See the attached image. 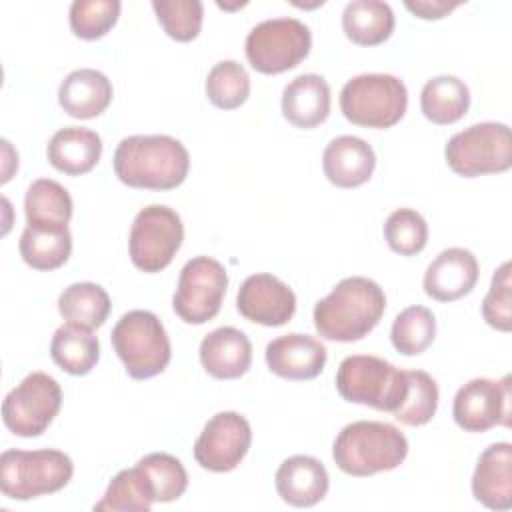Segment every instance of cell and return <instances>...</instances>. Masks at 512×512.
<instances>
[{"label": "cell", "mask_w": 512, "mask_h": 512, "mask_svg": "<svg viewBox=\"0 0 512 512\" xmlns=\"http://www.w3.org/2000/svg\"><path fill=\"white\" fill-rule=\"evenodd\" d=\"M112 164L118 180L130 188L172 190L186 180L190 156L172 136L134 134L120 140Z\"/></svg>", "instance_id": "6da1fadb"}, {"label": "cell", "mask_w": 512, "mask_h": 512, "mask_svg": "<svg viewBox=\"0 0 512 512\" xmlns=\"http://www.w3.org/2000/svg\"><path fill=\"white\" fill-rule=\"evenodd\" d=\"M384 310L386 296L380 284L364 276H348L316 302L312 318L324 340L354 342L378 326Z\"/></svg>", "instance_id": "7a4b0ae2"}, {"label": "cell", "mask_w": 512, "mask_h": 512, "mask_svg": "<svg viewBox=\"0 0 512 512\" xmlns=\"http://www.w3.org/2000/svg\"><path fill=\"white\" fill-rule=\"evenodd\" d=\"M406 456L408 440L404 432L388 422L376 420L346 424L332 444V458L336 466L344 474L356 478L394 470Z\"/></svg>", "instance_id": "3957f363"}, {"label": "cell", "mask_w": 512, "mask_h": 512, "mask_svg": "<svg viewBox=\"0 0 512 512\" xmlns=\"http://www.w3.org/2000/svg\"><path fill=\"white\" fill-rule=\"evenodd\" d=\"M338 394L352 404L396 412L408 392L406 370L378 356H346L336 372Z\"/></svg>", "instance_id": "277c9868"}, {"label": "cell", "mask_w": 512, "mask_h": 512, "mask_svg": "<svg viewBox=\"0 0 512 512\" xmlns=\"http://www.w3.org/2000/svg\"><path fill=\"white\" fill-rule=\"evenodd\" d=\"M110 340L126 374L134 380H146L164 372L172 358L164 324L150 310L126 312L112 328Z\"/></svg>", "instance_id": "5b68a950"}, {"label": "cell", "mask_w": 512, "mask_h": 512, "mask_svg": "<svg viewBox=\"0 0 512 512\" xmlns=\"http://www.w3.org/2000/svg\"><path fill=\"white\" fill-rule=\"evenodd\" d=\"M74 474L60 450H6L0 456V490L10 500H32L62 490Z\"/></svg>", "instance_id": "8992f818"}, {"label": "cell", "mask_w": 512, "mask_h": 512, "mask_svg": "<svg viewBox=\"0 0 512 512\" xmlns=\"http://www.w3.org/2000/svg\"><path fill=\"white\" fill-rule=\"evenodd\" d=\"M408 108V90L392 74H358L340 90L344 118L364 128H390Z\"/></svg>", "instance_id": "52a82bcc"}, {"label": "cell", "mask_w": 512, "mask_h": 512, "mask_svg": "<svg viewBox=\"0 0 512 512\" xmlns=\"http://www.w3.org/2000/svg\"><path fill=\"white\" fill-rule=\"evenodd\" d=\"M444 158L450 170L464 178L500 174L512 166V134L502 122H480L456 132Z\"/></svg>", "instance_id": "ba28073f"}, {"label": "cell", "mask_w": 512, "mask_h": 512, "mask_svg": "<svg viewBox=\"0 0 512 512\" xmlns=\"http://www.w3.org/2000/svg\"><path fill=\"white\" fill-rule=\"evenodd\" d=\"M312 48V32L298 18L280 16L256 24L246 36V58L262 74H282L298 66Z\"/></svg>", "instance_id": "9c48e42d"}, {"label": "cell", "mask_w": 512, "mask_h": 512, "mask_svg": "<svg viewBox=\"0 0 512 512\" xmlns=\"http://www.w3.org/2000/svg\"><path fill=\"white\" fill-rule=\"evenodd\" d=\"M184 240V226L176 210L164 204L142 208L130 228L128 250L132 264L148 274L164 270Z\"/></svg>", "instance_id": "30bf717a"}, {"label": "cell", "mask_w": 512, "mask_h": 512, "mask_svg": "<svg viewBox=\"0 0 512 512\" xmlns=\"http://www.w3.org/2000/svg\"><path fill=\"white\" fill-rule=\"evenodd\" d=\"M62 406V388L46 372L28 374L2 402L4 426L22 438L40 436Z\"/></svg>", "instance_id": "8fae6325"}, {"label": "cell", "mask_w": 512, "mask_h": 512, "mask_svg": "<svg viewBox=\"0 0 512 512\" xmlns=\"http://www.w3.org/2000/svg\"><path fill=\"white\" fill-rule=\"evenodd\" d=\"M226 288L224 266L210 256H194L180 270L172 308L186 324H204L220 312Z\"/></svg>", "instance_id": "7c38bea8"}, {"label": "cell", "mask_w": 512, "mask_h": 512, "mask_svg": "<svg viewBox=\"0 0 512 512\" xmlns=\"http://www.w3.org/2000/svg\"><path fill=\"white\" fill-rule=\"evenodd\" d=\"M510 376L500 380L474 378L458 388L452 404L454 422L464 432H486L510 426Z\"/></svg>", "instance_id": "4fadbf2b"}, {"label": "cell", "mask_w": 512, "mask_h": 512, "mask_svg": "<svg viewBox=\"0 0 512 512\" xmlns=\"http://www.w3.org/2000/svg\"><path fill=\"white\" fill-rule=\"evenodd\" d=\"M252 444L250 422L238 412L214 414L194 442L196 462L210 472L234 470Z\"/></svg>", "instance_id": "5bb4252c"}, {"label": "cell", "mask_w": 512, "mask_h": 512, "mask_svg": "<svg viewBox=\"0 0 512 512\" xmlns=\"http://www.w3.org/2000/svg\"><path fill=\"white\" fill-rule=\"evenodd\" d=\"M236 308L254 324L270 328L284 326L296 312V296L280 278L268 272H258L240 284Z\"/></svg>", "instance_id": "9a60e30c"}, {"label": "cell", "mask_w": 512, "mask_h": 512, "mask_svg": "<svg viewBox=\"0 0 512 512\" xmlns=\"http://www.w3.org/2000/svg\"><path fill=\"white\" fill-rule=\"evenodd\" d=\"M266 364L270 372L288 380H312L326 366V346L300 332L284 334L268 342Z\"/></svg>", "instance_id": "2e32d148"}, {"label": "cell", "mask_w": 512, "mask_h": 512, "mask_svg": "<svg viewBox=\"0 0 512 512\" xmlns=\"http://www.w3.org/2000/svg\"><path fill=\"white\" fill-rule=\"evenodd\" d=\"M478 260L466 248L442 250L424 272V292L438 302H452L472 292L478 282Z\"/></svg>", "instance_id": "e0dca14e"}, {"label": "cell", "mask_w": 512, "mask_h": 512, "mask_svg": "<svg viewBox=\"0 0 512 512\" xmlns=\"http://www.w3.org/2000/svg\"><path fill=\"white\" fill-rule=\"evenodd\" d=\"M474 498L490 510L512 508V444H490L478 458L472 474Z\"/></svg>", "instance_id": "ac0fdd59"}, {"label": "cell", "mask_w": 512, "mask_h": 512, "mask_svg": "<svg viewBox=\"0 0 512 512\" xmlns=\"http://www.w3.org/2000/svg\"><path fill=\"white\" fill-rule=\"evenodd\" d=\"M278 496L296 508H308L318 504L330 486L324 464L306 454L286 458L274 476Z\"/></svg>", "instance_id": "d6986e66"}, {"label": "cell", "mask_w": 512, "mask_h": 512, "mask_svg": "<svg viewBox=\"0 0 512 512\" xmlns=\"http://www.w3.org/2000/svg\"><path fill=\"white\" fill-rule=\"evenodd\" d=\"M324 176L338 188H356L370 180L376 168L372 146L358 136H338L328 142L322 154Z\"/></svg>", "instance_id": "ffe728a7"}, {"label": "cell", "mask_w": 512, "mask_h": 512, "mask_svg": "<svg viewBox=\"0 0 512 512\" xmlns=\"http://www.w3.org/2000/svg\"><path fill=\"white\" fill-rule=\"evenodd\" d=\"M200 362L212 378H240L252 364V344L242 330L220 326L200 342Z\"/></svg>", "instance_id": "44dd1931"}, {"label": "cell", "mask_w": 512, "mask_h": 512, "mask_svg": "<svg viewBox=\"0 0 512 512\" xmlns=\"http://www.w3.org/2000/svg\"><path fill=\"white\" fill-rule=\"evenodd\" d=\"M112 94V82L106 74L94 68H78L62 80L58 102L68 116L90 120L110 106Z\"/></svg>", "instance_id": "7402d4cb"}, {"label": "cell", "mask_w": 512, "mask_h": 512, "mask_svg": "<svg viewBox=\"0 0 512 512\" xmlns=\"http://www.w3.org/2000/svg\"><path fill=\"white\" fill-rule=\"evenodd\" d=\"M280 106L296 128H314L330 114V86L320 74H300L282 90Z\"/></svg>", "instance_id": "603a6c76"}, {"label": "cell", "mask_w": 512, "mask_h": 512, "mask_svg": "<svg viewBox=\"0 0 512 512\" xmlns=\"http://www.w3.org/2000/svg\"><path fill=\"white\" fill-rule=\"evenodd\" d=\"M48 162L68 176H82L90 172L102 156L100 136L82 126L60 128L46 146Z\"/></svg>", "instance_id": "cb8c5ba5"}, {"label": "cell", "mask_w": 512, "mask_h": 512, "mask_svg": "<svg viewBox=\"0 0 512 512\" xmlns=\"http://www.w3.org/2000/svg\"><path fill=\"white\" fill-rule=\"evenodd\" d=\"M394 12L382 0H354L342 12V30L358 46H378L394 32Z\"/></svg>", "instance_id": "d4e9b609"}, {"label": "cell", "mask_w": 512, "mask_h": 512, "mask_svg": "<svg viewBox=\"0 0 512 512\" xmlns=\"http://www.w3.org/2000/svg\"><path fill=\"white\" fill-rule=\"evenodd\" d=\"M50 356L64 372L84 376L96 366L100 344L90 328L66 322L52 336Z\"/></svg>", "instance_id": "484cf974"}, {"label": "cell", "mask_w": 512, "mask_h": 512, "mask_svg": "<svg viewBox=\"0 0 512 512\" xmlns=\"http://www.w3.org/2000/svg\"><path fill=\"white\" fill-rule=\"evenodd\" d=\"M470 106V90L458 76L442 74L430 78L420 92L422 114L440 126L458 122Z\"/></svg>", "instance_id": "4316f807"}, {"label": "cell", "mask_w": 512, "mask_h": 512, "mask_svg": "<svg viewBox=\"0 0 512 512\" xmlns=\"http://www.w3.org/2000/svg\"><path fill=\"white\" fill-rule=\"evenodd\" d=\"M72 208L74 206L68 190L50 178L34 180L24 196V214L32 226L68 228Z\"/></svg>", "instance_id": "83f0119b"}, {"label": "cell", "mask_w": 512, "mask_h": 512, "mask_svg": "<svg viewBox=\"0 0 512 512\" xmlns=\"http://www.w3.org/2000/svg\"><path fill=\"white\" fill-rule=\"evenodd\" d=\"M22 260L34 270H56L72 252V234L68 228H42L28 224L18 242Z\"/></svg>", "instance_id": "f1b7e54d"}, {"label": "cell", "mask_w": 512, "mask_h": 512, "mask_svg": "<svg viewBox=\"0 0 512 512\" xmlns=\"http://www.w3.org/2000/svg\"><path fill=\"white\" fill-rule=\"evenodd\" d=\"M58 312L66 322L98 328L110 314L108 292L94 282H74L58 296Z\"/></svg>", "instance_id": "f546056e"}, {"label": "cell", "mask_w": 512, "mask_h": 512, "mask_svg": "<svg viewBox=\"0 0 512 512\" xmlns=\"http://www.w3.org/2000/svg\"><path fill=\"white\" fill-rule=\"evenodd\" d=\"M154 492L148 476L136 464L134 468L120 470L108 484L104 496L94 504V510L110 512H150Z\"/></svg>", "instance_id": "4dcf8cb0"}, {"label": "cell", "mask_w": 512, "mask_h": 512, "mask_svg": "<svg viewBox=\"0 0 512 512\" xmlns=\"http://www.w3.org/2000/svg\"><path fill=\"white\" fill-rule=\"evenodd\" d=\"M436 336V318L426 306H408L392 322V346L404 356L422 354Z\"/></svg>", "instance_id": "1f68e13d"}, {"label": "cell", "mask_w": 512, "mask_h": 512, "mask_svg": "<svg viewBox=\"0 0 512 512\" xmlns=\"http://www.w3.org/2000/svg\"><path fill=\"white\" fill-rule=\"evenodd\" d=\"M206 96L222 110L242 106L250 96V76L236 60H222L214 64L206 76Z\"/></svg>", "instance_id": "d6a6232c"}, {"label": "cell", "mask_w": 512, "mask_h": 512, "mask_svg": "<svg viewBox=\"0 0 512 512\" xmlns=\"http://www.w3.org/2000/svg\"><path fill=\"white\" fill-rule=\"evenodd\" d=\"M408 392L394 418L406 426H422L432 420L438 408V384L424 370H406Z\"/></svg>", "instance_id": "836d02e7"}, {"label": "cell", "mask_w": 512, "mask_h": 512, "mask_svg": "<svg viewBox=\"0 0 512 512\" xmlns=\"http://www.w3.org/2000/svg\"><path fill=\"white\" fill-rule=\"evenodd\" d=\"M150 480L154 502H174L188 488V474L182 462L166 452L146 454L136 462Z\"/></svg>", "instance_id": "e575fe53"}, {"label": "cell", "mask_w": 512, "mask_h": 512, "mask_svg": "<svg viewBox=\"0 0 512 512\" xmlns=\"http://www.w3.org/2000/svg\"><path fill=\"white\" fill-rule=\"evenodd\" d=\"M120 8V0H74L68 12L70 30L82 40H98L112 30Z\"/></svg>", "instance_id": "d590c367"}, {"label": "cell", "mask_w": 512, "mask_h": 512, "mask_svg": "<svg viewBox=\"0 0 512 512\" xmlns=\"http://www.w3.org/2000/svg\"><path fill=\"white\" fill-rule=\"evenodd\" d=\"M162 30L178 42H190L200 34L204 6L200 0H152Z\"/></svg>", "instance_id": "8d00e7d4"}, {"label": "cell", "mask_w": 512, "mask_h": 512, "mask_svg": "<svg viewBox=\"0 0 512 512\" xmlns=\"http://www.w3.org/2000/svg\"><path fill=\"white\" fill-rule=\"evenodd\" d=\"M384 238L396 254L414 256L426 248L428 224L416 210L398 208L384 222Z\"/></svg>", "instance_id": "74e56055"}, {"label": "cell", "mask_w": 512, "mask_h": 512, "mask_svg": "<svg viewBox=\"0 0 512 512\" xmlns=\"http://www.w3.org/2000/svg\"><path fill=\"white\" fill-rule=\"evenodd\" d=\"M482 316L488 326L510 332L512 328V280L510 262H504L492 276L490 290L482 302Z\"/></svg>", "instance_id": "f35d334b"}, {"label": "cell", "mask_w": 512, "mask_h": 512, "mask_svg": "<svg viewBox=\"0 0 512 512\" xmlns=\"http://www.w3.org/2000/svg\"><path fill=\"white\" fill-rule=\"evenodd\" d=\"M404 6L422 20H440L454 8L462 6L460 0H406Z\"/></svg>", "instance_id": "ab89813d"}]
</instances>
